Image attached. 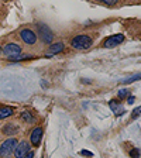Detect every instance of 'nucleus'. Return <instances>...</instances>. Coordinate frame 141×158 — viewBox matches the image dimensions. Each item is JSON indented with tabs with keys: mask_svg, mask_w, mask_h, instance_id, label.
Here are the masks:
<instances>
[{
	"mask_svg": "<svg viewBox=\"0 0 141 158\" xmlns=\"http://www.w3.org/2000/svg\"><path fill=\"white\" fill-rule=\"evenodd\" d=\"M33 157H34V152H28V154H27L24 158H33Z\"/></svg>",
	"mask_w": 141,
	"mask_h": 158,
	"instance_id": "20",
	"label": "nucleus"
},
{
	"mask_svg": "<svg viewBox=\"0 0 141 158\" xmlns=\"http://www.w3.org/2000/svg\"><path fill=\"white\" fill-rule=\"evenodd\" d=\"M17 147V140L16 138H9L3 144L0 145V155L2 157H6V155H10L11 152H14Z\"/></svg>",
	"mask_w": 141,
	"mask_h": 158,
	"instance_id": "4",
	"label": "nucleus"
},
{
	"mask_svg": "<svg viewBox=\"0 0 141 158\" xmlns=\"http://www.w3.org/2000/svg\"><path fill=\"white\" fill-rule=\"evenodd\" d=\"M41 135H43V128L41 127L34 128L33 133H31V137H30L31 144L33 145H39V143H41Z\"/></svg>",
	"mask_w": 141,
	"mask_h": 158,
	"instance_id": "8",
	"label": "nucleus"
},
{
	"mask_svg": "<svg viewBox=\"0 0 141 158\" xmlns=\"http://www.w3.org/2000/svg\"><path fill=\"white\" fill-rule=\"evenodd\" d=\"M37 28H38V33H39V38H41V41L45 44H51L52 43V31H51V28H49L47 24L44 23H39L37 24Z\"/></svg>",
	"mask_w": 141,
	"mask_h": 158,
	"instance_id": "3",
	"label": "nucleus"
},
{
	"mask_svg": "<svg viewBox=\"0 0 141 158\" xmlns=\"http://www.w3.org/2000/svg\"><path fill=\"white\" fill-rule=\"evenodd\" d=\"M92 38L89 35H85V34H81V35H76L75 38L71 41V45L75 49H88L89 47H92Z\"/></svg>",
	"mask_w": 141,
	"mask_h": 158,
	"instance_id": "1",
	"label": "nucleus"
},
{
	"mask_svg": "<svg viewBox=\"0 0 141 158\" xmlns=\"http://www.w3.org/2000/svg\"><path fill=\"white\" fill-rule=\"evenodd\" d=\"M140 114H141V106H138V107H135L134 110H133L131 116H133V118H137Z\"/></svg>",
	"mask_w": 141,
	"mask_h": 158,
	"instance_id": "16",
	"label": "nucleus"
},
{
	"mask_svg": "<svg viewBox=\"0 0 141 158\" xmlns=\"http://www.w3.org/2000/svg\"><path fill=\"white\" fill-rule=\"evenodd\" d=\"M109 106H110V109L113 110V113H114L116 116H122V114H124V112H126L124 107H123L117 100H110V102H109Z\"/></svg>",
	"mask_w": 141,
	"mask_h": 158,
	"instance_id": "9",
	"label": "nucleus"
},
{
	"mask_svg": "<svg viewBox=\"0 0 141 158\" xmlns=\"http://www.w3.org/2000/svg\"><path fill=\"white\" fill-rule=\"evenodd\" d=\"M20 37H21V40H23L26 44H28V45H33L37 41L35 33H34L33 30H28V28L21 30V31H20Z\"/></svg>",
	"mask_w": 141,
	"mask_h": 158,
	"instance_id": "5",
	"label": "nucleus"
},
{
	"mask_svg": "<svg viewBox=\"0 0 141 158\" xmlns=\"http://www.w3.org/2000/svg\"><path fill=\"white\" fill-rule=\"evenodd\" d=\"M28 150H30L28 143L21 141L20 144H17L16 150H14V155H16V158H24L27 154H28Z\"/></svg>",
	"mask_w": 141,
	"mask_h": 158,
	"instance_id": "7",
	"label": "nucleus"
},
{
	"mask_svg": "<svg viewBox=\"0 0 141 158\" xmlns=\"http://www.w3.org/2000/svg\"><path fill=\"white\" fill-rule=\"evenodd\" d=\"M130 155H131L133 158H138V155H140V151H138L137 148H133L131 151H130Z\"/></svg>",
	"mask_w": 141,
	"mask_h": 158,
	"instance_id": "17",
	"label": "nucleus"
},
{
	"mask_svg": "<svg viewBox=\"0 0 141 158\" xmlns=\"http://www.w3.org/2000/svg\"><path fill=\"white\" fill-rule=\"evenodd\" d=\"M133 102H134V98H133V96L131 98H128V103H133Z\"/></svg>",
	"mask_w": 141,
	"mask_h": 158,
	"instance_id": "21",
	"label": "nucleus"
},
{
	"mask_svg": "<svg viewBox=\"0 0 141 158\" xmlns=\"http://www.w3.org/2000/svg\"><path fill=\"white\" fill-rule=\"evenodd\" d=\"M81 154H82V155H88V157H92V152H90V151H85V150H83V151H81Z\"/></svg>",
	"mask_w": 141,
	"mask_h": 158,
	"instance_id": "19",
	"label": "nucleus"
},
{
	"mask_svg": "<svg viewBox=\"0 0 141 158\" xmlns=\"http://www.w3.org/2000/svg\"><path fill=\"white\" fill-rule=\"evenodd\" d=\"M102 2H103V3H105V4H110V6L116 3V0H102Z\"/></svg>",
	"mask_w": 141,
	"mask_h": 158,
	"instance_id": "18",
	"label": "nucleus"
},
{
	"mask_svg": "<svg viewBox=\"0 0 141 158\" xmlns=\"http://www.w3.org/2000/svg\"><path fill=\"white\" fill-rule=\"evenodd\" d=\"M62 49H64V44H62V43H55V44H52V45L49 47V49H48V54H47V56L55 55V54L61 52Z\"/></svg>",
	"mask_w": 141,
	"mask_h": 158,
	"instance_id": "10",
	"label": "nucleus"
},
{
	"mask_svg": "<svg viewBox=\"0 0 141 158\" xmlns=\"http://www.w3.org/2000/svg\"><path fill=\"white\" fill-rule=\"evenodd\" d=\"M17 130H19V128H17L14 124H7L6 127L3 128V133L6 135H13V134H16L17 133Z\"/></svg>",
	"mask_w": 141,
	"mask_h": 158,
	"instance_id": "12",
	"label": "nucleus"
},
{
	"mask_svg": "<svg viewBox=\"0 0 141 158\" xmlns=\"http://www.w3.org/2000/svg\"><path fill=\"white\" fill-rule=\"evenodd\" d=\"M135 81H141V73H134V75L128 76V78L122 79L120 82L122 83H131V82H135Z\"/></svg>",
	"mask_w": 141,
	"mask_h": 158,
	"instance_id": "13",
	"label": "nucleus"
},
{
	"mask_svg": "<svg viewBox=\"0 0 141 158\" xmlns=\"http://www.w3.org/2000/svg\"><path fill=\"white\" fill-rule=\"evenodd\" d=\"M123 41H124V35H123V34H116V35L109 37V38L105 41L103 47H105V48H114V47H117L118 44H122Z\"/></svg>",
	"mask_w": 141,
	"mask_h": 158,
	"instance_id": "6",
	"label": "nucleus"
},
{
	"mask_svg": "<svg viewBox=\"0 0 141 158\" xmlns=\"http://www.w3.org/2000/svg\"><path fill=\"white\" fill-rule=\"evenodd\" d=\"M3 52H4V55H6L9 59L16 61V59L20 56V54H21V47H20L19 44H14V43L6 44V45H4V48H3Z\"/></svg>",
	"mask_w": 141,
	"mask_h": 158,
	"instance_id": "2",
	"label": "nucleus"
},
{
	"mask_svg": "<svg viewBox=\"0 0 141 158\" xmlns=\"http://www.w3.org/2000/svg\"><path fill=\"white\" fill-rule=\"evenodd\" d=\"M128 90L127 89H120L118 90V99H123V98H126V96H128Z\"/></svg>",
	"mask_w": 141,
	"mask_h": 158,
	"instance_id": "15",
	"label": "nucleus"
},
{
	"mask_svg": "<svg viewBox=\"0 0 141 158\" xmlns=\"http://www.w3.org/2000/svg\"><path fill=\"white\" fill-rule=\"evenodd\" d=\"M21 117H23V120H26V122H28V123L34 122V117L31 116V113H28V112H24L23 114H21Z\"/></svg>",
	"mask_w": 141,
	"mask_h": 158,
	"instance_id": "14",
	"label": "nucleus"
},
{
	"mask_svg": "<svg viewBox=\"0 0 141 158\" xmlns=\"http://www.w3.org/2000/svg\"><path fill=\"white\" fill-rule=\"evenodd\" d=\"M0 51H2V48H0Z\"/></svg>",
	"mask_w": 141,
	"mask_h": 158,
	"instance_id": "22",
	"label": "nucleus"
},
{
	"mask_svg": "<svg viewBox=\"0 0 141 158\" xmlns=\"http://www.w3.org/2000/svg\"><path fill=\"white\" fill-rule=\"evenodd\" d=\"M11 114H13V109L11 107H0V120L10 117Z\"/></svg>",
	"mask_w": 141,
	"mask_h": 158,
	"instance_id": "11",
	"label": "nucleus"
}]
</instances>
